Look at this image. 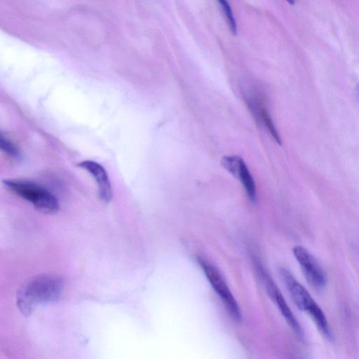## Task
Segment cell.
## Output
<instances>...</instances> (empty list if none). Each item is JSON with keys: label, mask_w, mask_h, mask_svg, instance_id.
I'll return each mask as SVG.
<instances>
[{"label": "cell", "mask_w": 359, "mask_h": 359, "mask_svg": "<svg viewBox=\"0 0 359 359\" xmlns=\"http://www.w3.org/2000/svg\"><path fill=\"white\" fill-rule=\"evenodd\" d=\"M262 116L264 120V122L269 130L270 131L271 135L273 137L275 140L279 144H281V140L279 137L278 133L277 132L276 127L273 125V123L271 121V118L267 111L263 109L262 110Z\"/></svg>", "instance_id": "7c38bea8"}, {"label": "cell", "mask_w": 359, "mask_h": 359, "mask_svg": "<svg viewBox=\"0 0 359 359\" xmlns=\"http://www.w3.org/2000/svg\"><path fill=\"white\" fill-rule=\"evenodd\" d=\"M198 261L210 284L222 301L230 316L235 320H241L242 316L239 306L219 271L203 258H198Z\"/></svg>", "instance_id": "277c9868"}, {"label": "cell", "mask_w": 359, "mask_h": 359, "mask_svg": "<svg viewBox=\"0 0 359 359\" xmlns=\"http://www.w3.org/2000/svg\"><path fill=\"white\" fill-rule=\"evenodd\" d=\"M282 278L290 296L301 310L308 313L315 322L320 332L329 340H332L333 334L327 319L321 308L317 304L307 290L293 276L287 269H280Z\"/></svg>", "instance_id": "7a4b0ae2"}, {"label": "cell", "mask_w": 359, "mask_h": 359, "mask_svg": "<svg viewBox=\"0 0 359 359\" xmlns=\"http://www.w3.org/2000/svg\"><path fill=\"white\" fill-rule=\"evenodd\" d=\"M292 252L310 285L318 291L323 290L326 286L327 276L316 257L301 245H295Z\"/></svg>", "instance_id": "5b68a950"}, {"label": "cell", "mask_w": 359, "mask_h": 359, "mask_svg": "<svg viewBox=\"0 0 359 359\" xmlns=\"http://www.w3.org/2000/svg\"><path fill=\"white\" fill-rule=\"evenodd\" d=\"M235 177L239 179L248 198L254 201L256 198L255 182L251 172L243 159Z\"/></svg>", "instance_id": "ba28073f"}, {"label": "cell", "mask_w": 359, "mask_h": 359, "mask_svg": "<svg viewBox=\"0 0 359 359\" xmlns=\"http://www.w3.org/2000/svg\"><path fill=\"white\" fill-rule=\"evenodd\" d=\"M63 278L55 273H42L29 279L18 294V305L25 313H30L39 303L57 300L63 290Z\"/></svg>", "instance_id": "6da1fadb"}, {"label": "cell", "mask_w": 359, "mask_h": 359, "mask_svg": "<svg viewBox=\"0 0 359 359\" xmlns=\"http://www.w3.org/2000/svg\"><path fill=\"white\" fill-rule=\"evenodd\" d=\"M242 158L238 156H226L221 160L222 166L234 177L240 166Z\"/></svg>", "instance_id": "9c48e42d"}, {"label": "cell", "mask_w": 359, "mask_h": 359, "mask_svg": "<svg viewBox=\"0 0 359 359\" xmlns=\"http://www.w3.org/2000/svg\"><path fill=\"white\" fill-rule=\"evenodd\" d=\"M219 6L223 10L226 21L228 22L230 30L232 34H236L237 33V26L236 23V20L233 17V14L232 10L229 4V3L224 0H220L218 1Z\"/></svg>", "instance_id": "30bf717a"}, {"label": "cell", "mask_w": 359, "mask_h": 359, "mask_svg": "<svg viewBox=\"0 0 359 359\" xmlns=\"http://www.w3.org/2000/svg\"><path fill=\"white\" fill-rule=\"evenodd\" d=\"M87 170L96 181L100 198L106 203H109L113 197L112 188L109 176L105 169L98 163L87 160L77 165Z\"/></svg>", "instance_id": "52a82bcc"}, {"label": "cell", "mask_w": 359, "mask_h": 359, "mask_svg": "<svg viewBox=\"0 0 359 359\" xmlns=\"http://www.w3.org/2000/svg\"><path fill=\"white\" fill-rule=\"evenodd\" d=\"M261 272L269 296L276 305L293 332L299 337H302L304 335L302 329L278 287L266 273L263 271Z\"/></svg>", "instance_id": "8992f818"}, {"label": "cell", "mask_w": 359, "mask_h": 359, "mask_svg": "<svg viewBox=\"0 0 359 359\" xmlns=\"http://www.w3.org/2000/svg\"><path fill=\"white\" fill-rule=\"evenodd\" d=\"M0 145L1 150L8 156L15 158L20 157V151L15 144L3 135L1 136Z\"/></svg>", "instance_id": "8fae6325"}, {"label": "cell", "mask_w": 359, "mask_h": 359, "mask_svg": "<svg viewBox=\"0 0 359 359\" xmlns=\"http://www.w3.org/2000/svg\"><path fill=\"white\" fill-rule=\"evenodd\" d=\"M5 187L15 195L31 203L37 210L53 213L59 209L57 198L48 189L36 183L25 180L3 181Z\"/></svg>", "instance_id": "3957f363"}]
</instances>
